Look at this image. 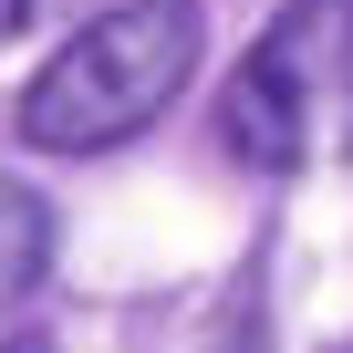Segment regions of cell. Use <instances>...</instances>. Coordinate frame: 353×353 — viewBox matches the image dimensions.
<instances>
[{
    "instance_id": "obj_4",
    "label": "cell",
    "mask_w": 353,
    "mask_h": 353,
    "mask_svg": "<svg viewBox=\"0 0 353 353\" xmlns=\"http://www.w3.org/2000/svg\"><path fill=\"white\" fill-rule=\"evenodd\" d=\"M21 21H32V0H0V42H11V32H21Z\"/></svg>"
},
{
    "instance_id": "obj_1",
    "label": "cell",
    "mask_w": 353,
    "mask_h": 353,
    "mask_svg": "<svg viewBox=\"0 0 353 353\" xmlns=\"http://www.w3.org/2000/svg\"><path fill=\"white\" fill-rule=\"evenodd\" d=\"M198 52H208V11L198 0H114V11H94L21 83V145H42V156H104V145L145 135L198 83Z\"/></svg>"
},
{
    "instance_id": "obj_3",
    "label": "cell",
    "mask_w": 353,
    "mask_h": 353,
    "mask_svg": "<svg viewBox=\"0 0 353 353\" xmlns=\"http://www.w3.org/2000/svg\"><path fill=\"white\" fill-rule=\"evenodd\" d=\"M42 270H52V208L21 188V176H0V312L32 301Z\"/></svg>"
},
{
    "instance_id": "obj_2",
    "label": "cell",
    "mask_w": 353,
    "mask_h": 353,
    "mask_svg": "<svg viewBox=\"0 0 353 353\" xmlns=\"http://www.w3.org/2000/svg\"><path fill=\"white\" fill-rule=\"evenodd\" d=\"M219 135L239 166H270V176L353 156V0H291L239 52L219 94Z\"/></svg>"
}]
</instances>
